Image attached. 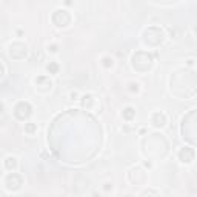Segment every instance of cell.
<instances>
[{
    "label": "cell",
    "mask_w": 197,
    "mask_h": 197,
    "mask_svg": "<svg viewBox=\"0 0 197 197\" xmlns=\"http://www.w3.org/2000/svg\"><path fill=\"white\" fill-rule=\"evenodd\" d=\"M126 111H128V112H126V117L129 119V117H131V114H132V112H131V111H132V108H126Z\"/></svg>",
    "instance_id": "1"
}]
</instances>
